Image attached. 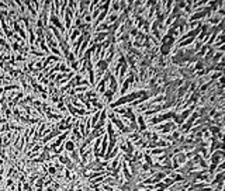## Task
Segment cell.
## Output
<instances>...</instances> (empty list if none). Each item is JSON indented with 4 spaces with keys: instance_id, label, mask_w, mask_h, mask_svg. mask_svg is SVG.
I'll use <instances>...</instances> for the list:
<instances>
[{
    "instance_id": "2",
    "label": "cell",
    "mask_w": 225,
    "mask_h": 191,
    "mask_svg": "<svg viewBox=\"0 0 225 191\" xmlns=\"http://www.w3.org/2000/svg\"><path fill=\"white\" fill-rule=\"evenodd\" d=\"M64 148H65V151L68 152V153H71V152H73L76 148H78V146H76V145H75V142H72L71 139H66V141L64 142Z\"/></svg>"
},
{
    "instance_id": "6",
    "label": "cell",
    "mask_w": 225,
    "mask_h": 191,
    "mask_svg": "<svg viewBox=\"0 0 225 191\" xmlns=\"http://www.w3.org/2000/svg\"><path fill=\"white\" fill-rule=\"evenodd\" d=\"M138 131H141V132H144V131H146V128H148V124L145 122V117H142V115H139L138 117Z\"/></svg>"
},
{
    "instance_id": "1",
    "label": "cell",
    "mask_w": 225,
    "mask_h": 191,
    "mask_svg": "<svg viewBox=\"0 0 225 191\" xmlns=\"http://www.w3.org/2000/svg\"><path fill=\"white\" fill-rule=\"evenodd\" d=\"M108 90H111L114 94L118 90V80H117V77L112 73H111V76H110V79H108Z\"/></svg>"
},
{
    "instance_id": "7",
    "label": "cell",
    "mask_w": 225,
    "mask_h": 191,
    "mask_svg": "<svg viewBox=\"0 0 225 191\" xmlns=\"http://www.w3.org/2000/svg\"><path fill=\"white\" fill-rule=\"evenodd\" d=\"M59 72H62V73H65V75H68V73L71 72L69 65H66L65 62H61V63H59Z\"/></svg>"
},
{
    "instance_id": "3",
    "label": "cell",
    "mask_w": 225,
    "mask_h": 191,
    "mask_svg": "<svg viewBox=\"0 0 225 191\" xmlns=\"http://www.w3.org/2000/svg\"><path fill=\"white\" fill-rule=\"evenodd\" d=\"M110 65L106 62L104 59H100L99 62H96V70H100V72H103L104 73L106 70H107V68H108Z\"/></svg>"
},
{
    "instance_id": "5",
    "label": "cell",
    "mask_w": 225,
    "mask_h": 191,
    "mask_svg": "<svg viewBox=\"0 0 225 191\" xmlns=\"http://www.w3.org/2000/svg\"><path fill=\"white\" fill-rule=\"evenodd\" d=\"M58 162H59V165H65V166L72 163V160H71V158L68 155H58Z\"/></svg>"
},
{
    "instance_id": "4",
    "label": "cell",
    "mask_w": 225,
    "mask_h": 191,
    "mask_svg": "<svg viewBox=\"0 0 225 191\" xmlns=\"http://www.w3.org/2000/svg\"><path fill=\"white\" fill-rule=\"evenodd\" d=\"M80 153H79V149L76 148L73 152H71V160H72L75 165H80Z\"/></svg>"
}]
</instances>
